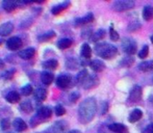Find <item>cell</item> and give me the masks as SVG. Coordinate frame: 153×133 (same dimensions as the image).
<instances>
[{"label": "cell", "mask_w": 153, "mask_h": 133, "mask_svg": "<svg viewBox=\"0 0 153 133\" xmlns=\"http://www.w3.org/2000/svg\"><path fill=\"white\" fill-rule=\"evenodd\" d=\"M81 56L85 59H89L92 56V49L89 44H83L81 47Z\"/></svg>", "instance_id": "cell-23"}, {"label": "cell", "mask_w": 153, "mask_h": 133, "mask_svg": "<svg viewBox=\"0 0 153 133\" xmlns=\"http://www.w3.org/2000/svg\"><path fill=\"white\" fill-rule=\"evenodd\" d=\"M150 102L153 103V96H152V97H150Z\"/></svg>", "instance_id": "cell-45"}, {"label": "cell", "mask_w": 153, "mask_h": 133, "mask_svg": "<svg viewBox=\"0 0 153 133\" xmlns=\"http://www.w3.org/2000/svg\"><path fill=\"white\" fill-rule=\"evenodd\" d=\"M122 48L125 53L132 55L137 52V43H135V41L133 40V38H125L122 42Z\"/></svg>", "instance_id": "cell-4"}, {"label": "cell", "mask_w": 153, "mask_h": 133, "mask_svg": "<svg viewBox=\"0 0 153 133\" xmlns=\"http://www.w3.org/2000/svg\"><path fill=\"white\" fill-rule=\"evenodd\" d=\"M19 2H16V1H12V0H5V1L2 2V7L5 12L7 13H12L16 10V7L19 5Z\"/></svg>", "instance_id": "cell-14"}, {"label": "cell", "mask_w": 153, "mask_h": 133, "mask_svg": "<svg viewBox=\"0 0 153 133\" xmlns=\"http://www.w3.org/2000/svg\"><path fill=\"white\" fill-rule=\"evenodd\" d=\"M141 98H142V87L139 86V85H135V86L132 87V89L129 93L128 100L131 103H135V102H139L141 100Z\"/></svg>", "instance_id": "cell-7"}, {"label": "cell", "mask_w": 153, "mask_h": 133, "mask_svg": "<svg viewBox=\"0 0 153 133\" xmlns=\"http://www.w3.org/2000/svg\"><path fill=\"white\" fill-rule=\"evenodd\" d=\"M15 72H16V71L15 70H10V71H7V72L5 73V74H4V78L5 79H12L13 78V76H14V74H15Z\"/></svg>", "instance_id": "cell-39"}, {"label": "cell", "mask_w": 153, "mask_h": 133, "mask_svg": "<svg viewBox=\"0 0 153 133\" xmlns=\"http://www.w3.org/2000/svg\"><path fill=\"white\" fill-rule=\"evenodd\" d=\"M10 120L8 119H3L0 123V127H1L2 130H7L10 128Z\"/></svg>", "instance_id": "cell-37"}, {"label": "cell", "mask_w": 153, "mask_h": 133, "mask_svg": "<svg viewBox=\"0 0 153 133\" xmlns=\"http://www.w3.org/2000/svg\"><path fill=\"white\" fill-rule=\"evenodd\" d=\"M69 133H81V132L79 131V130H71Z\"/></svg>", "instance_id": "cell-43"}, {"label": "cell", "mask_w": 153, "mask_h": 133, "mask_svg": "<svg viewBox=\"0 0 153 133\" xmlns=\"http://www.w3.org/2000/svg\"><path fill=\"white\" fill-rule=\"evenodd\" d=\"M43 68L48 69V70H55L59 66V63L56 59H48V61L43 63Z\"/></svg>", "instance_id": "cell-26"}, {"label": "cell", "mask_w": 153, "mask_h": 133, "mask_svg": "<svg viewBox=\"0 0 153 133\" xmlns=\"http://www.w3.org/2000/svg\"><path fill=\"white\" fill-rule=\"evenodd\" d=\"M2 68H4V63L0 59V69H2Z\"/></svg>", "instance_id": "cell-44"}, {"label": "cell", "mask_w": 153, "mask_h": 133, "mask_svg": "<svg viewBox=\"0 0 153 133\" xmlns=\"http://www.w3.org/2000/svg\"><path fill=\"white\" fill-rule=\"evenodd\" d=\"M13 126H14L15 130L18 131V132H23L27 129L26 123H25L22 119H20V117H17V119L14 120V122H13Z\"/></svg>", "instance_id": "cell-13"}, {"label": "cell", "mask_w": 153, "mask_h": 133, "mask_svg": "<svg viewBox=\"0 0 153 133\" xmlns=\"http://www.w3.org/2000/svg\"><path fill=\"white\" fill-rule=\"evenodd\" d=\"M32 86H31V84H26V85H24V86L21 89V93H22V95L23 96H29V95H31V93H32Z\"/></svg>", "instance_id": "cell-33"}, {"label": "cell", "mask_w": 153, "mask_h": 133, "mask_svg": "<svg viewBox=\"0 0 153 133\" xmlns=\"http://www.w3.org/2000/svg\"><path fill=\"white\" fill-rule=\"evenodd\" d=\"M148 53H149V47H148L147 45H145V46L142 48V50L139 52V57L140 58H146V57L148 56Z\"/></svg>", "instance_id": "cell-34"}, {"label": "cell", "mask_w": 153, "mask_h": 133, "mask_svg": "<svg viewBox=\"0 0 153 133\" xmlns=\"http://www.w3.org/2000/svg\"><path fill=\"white\" fill-rule=\"evenodd\" d=\"M51 115H52V110H51V108L46 107V106H43V107H40V108L38 109V113H36V117L41 119V121H46V120L50 119Z\"/></svg>", "instance_id": "cell-8"}, {"label": "cell", "mask_w": 153, "mask_h": 133, "mask_svg": "<svg viewBox=\"0 0 153 133\" xmlns=\"http://www.w3.org/2000/svg\"><path fill=\"white\" fill-rule=\"evenodd\" d=\"M72 78L68 74H62L56 78V85L61 89H67L71 85Z\"/></svg>", "instance_id": "cell-5"}, {"label": "cell", "mask_w": 153, "mask_h": 133, "mask_svg": "<svg viewBox=\"0 0 153 133\" xmlns=\"http://www.w3.org/2000/svg\"><path fill=\"white\" fill-rule=\"evenodd\" d=\"M13 30H14V25H13L12 22H6L0 25V35L1 36L8 35V34L12 33Z\"/></svg>", "instance_id": "cell-10"}, {"label": "cell", "mask_w": 153, "mask_h": 133, "mask_svg": "<svg viewBox=\"0 0 153 133\" xmlns=\"http://www.w3.org/2000/svg\"><path fill=\"white\" fill-rule=\"evenodd\" d=\"M34 98L38 101H44L47 98V91L44 87H38L34 92Z\"/></svg>", "instance_id": "cell-19"}, {"label": "cell", "mask_w": 153, "mask_h": 133, "mask_svg": "<svg viewBox=\"0 0 153 133\" xmlns=\"http://www.w3.org/2000/svg\"><path fill=\"white\" fill-rule=\"evenodd\" d=\"M139 70L142 71V72H149L153 69V61H143L139 65Z\"/></svg>", "instance_id": "cell-24"}, {"label": "cell", "mask_w": 153, "mask_h": 133, "mask_svg": "<svg viewBox=\"0 0 153 133\" xmlns=\"http://www.w3.org/2000/svg\"><path fill=\"white\" fill-rule=\"evenodd\" d=\"M55 113H56V115L61 117V115H64L66 113V109L62 105H56V107H55Z\"/></svg>", "instance_id": "cell-38"}, {"label": "cell", "mask_w": 153, "mask_h": 133, "mask_svg": "<svg viewBox=\"0 0 153 133\" xmlns=\"http://www.w3.org/2000/svg\"><path fill=\"white\" fill-rule=\"evenodd\" d=\"M107 108H108V104H107L106 102H103L102 105H101V113L104 115V113L107 111Z\"/></svg>", "instance_id": "cell-41"}, {"label": "cell", "mask_w": 153, "mask_h": 133, "mask_svg": "<svg viewBox=\"0 0 153 133\" xmlns=\"http://www.w3.org/2000/svg\"><path fill=\"white\" fill-rule=\"evenodd\" d=\"M79 96H80V95H79L78 93H73L72 95L70 96V100H71V102H73V103L76 102V101L78 100Z\"/></svg>", "instance_id": "cell-40"}, {"label": "cell", "mask_w": 153, "mask_h": 133, "mask_svg": "<svg viewBox=\"0 0 153 133\" xmlns=\"http://www.w3.org/2000/svg\"><path fill=\"white\" fill-rule=\"evenodd\" d=\"M133 63H134V59L132 58V57H125V58H123L122 59V61H121V65L122 66H131L133 65Z\"/></svg>", "instance_id": "cell-32"}, {"label": "cell", "mask_w": 153, "mask_h": 133, "mask_svg": "<svg viewBox=\"0 0 153 133\" xmlns=\"http://www.w3.org/2000/svg\"><path fill=\"white\" fill-rule=\"evenodd\" d=\"M36 54V50L34 48H27L24 49V50H21L20 52L18 53L19 57H21L22 59H25V61H28V59H31L32 57Z\"/></svg>", "instance_id": "cell-11"}, {"label": "cell", "mask_w": 153, "mask_h": 133, "mask_svg": "<svg viewBox=\"0 0 153 133\" xmlns=\"http://www.w3.org/2000/svg\"><path fill=\"white\" fill-rule=\"evenodd\" d=\"M90 66L92 68V70H94L95 72H102L105 69V65L102 61H99V59H95L90 63Z\"/></svg>", "instance_id": "cell-17"}, {"label": "cell", "mask_w": 153, "mask_h": 133, "mask_svg": "<svg viewBox=\"0 0 153 133\" xmlns=\"http://www.w3.org/2000/svg\"><path fill=\"white\" fill-rule=\"evenodd\" d=\"M151 42H152V43H153V35H152V36H151Z\"/></svg>", "instance_id": "cell-46"}, {"label": "cell", "mask_w": 153, "mask_h": 133, "mask_svg": "<svg viewBox=\"0 0 153 133\" xmlns=\"http://www.w3.org/2000/svg\"><path fill=\"white\" fill-rule=\"evenodd\" d=\"M67 127H68V125H67V123L64 121L57 122V123L54 124V129L56 130V132H59V133L65 132L67 130Z\"/></svg>", "instance_id": "cell-31"}, {"label": "cell", "mask_w": 153, "mask_h": 133, "mask_svg": "<svg viewBox=\"0 0 153 133\" xmlns=\"http://www.w3.org/2000/svg\"><path fill=\"white\" fill-rule=\"evenodd\" d=\"M109 36H111V40L115 41V42L119 40V33L115 30L114 26H111V28H109Z\"/></svg>", "instance_id": "cell-35"}, {"label": "cell", "mask_w": 153, "mask_h": 133, "mask_svg": "<svg viewBox=\"0 0 153 133\" xmlns=\"http://www.w3.org/2000/svg\"><path fill=\"white\" fill-rule=\"evenodd\" d=\"M108 129L115 133H127L128 132L127 128L125 127L123 124H119V123L111 124V125L108 126Z\"/></svg>", "instance_id": "cell-15"}, {"label": "cell", "mask_w": 153, "mask_h": 133, "mask_svg": "<svg viewBox=\"0 0 153 133\" xmlns=\"http://www.w3.org/2000/svg\"><path fill=\"white\" fill-rule=\"evenodd\" d=\"M95 52L101 58L111 59L118 54V49L116 46L108 43H99L95 47Z\"/></svg>", "instance_id": "cell-2"}, {"label": "cell", "mask_w": 153, "mask_h": 133, "mask_svg": "<svg viewBox=\"0 0 153 133\" xmlns=\"http://www.w3.org/2000/svg\"><path fill=\"white\" fill-rule=\"evenodd\" d=\"M143 18L146 21H151L153 19V7L150 5H146L143 10Z\"/></svg>", "instance_id": "cell-22"}, {"label": "cell", "mask_w": 153, "mask_h": 133, "mask_svg": "<svg viewBox=\"0 0 153 133\" xmlns=\"http://www.w3.org/2000/svg\"><path fill=\"white\" fill-rule=\"evenodd\" d=\"M32 104L30 101H24L23 103L20 104V110L25 113H30L32 111Z\"/></svg>", "instance_id": "cell-29"}, {"label": "cell", "mask_w": 153, "mask_h": 133, "mask_svg": "<svg viewBox=\"0 0 153 133\" xmlns=\"http://www.w3.org/2000/svg\"><path fill=\"white\" fill-rule=\"evenodd\" d=\"M143 117V112H142L140 109H134V110L131 111V113L129 115V122L130 123H135V122H137L139 120H141V117Z\"/></svg>", "instance_id": "cell-20"}, {"label": "cell", "mask_w": 153, "mask_h": 133, "mask_svg": "<svg viewBox=\"0 0 153 133\" xmlns=\"http://www.w3.org/2000/svg\"><path fill=\"white\" fill-rule=\"evenodd\" d=\"M99 84V79L96 75H89V77L87 78V80L83 82L82 86L85 89H91L96 87Z\"/></svg>", "instance_id": "cell-9"}, {"label": "cell", "mask_w": 153, "mask_h": 133, "mask_svg": "<svg viewBox=\"0 0 153 133\" xmlns=\"http://www.w3.org/2000/svg\"><path fill=\"white\" fill-rule=\"evenodd\" d=\"M89 77V73H88L87 70H82L78 73V75L76 76V81L79 83V84H83L87 78Z\"/></svg>", "instance_id": "cell-30"}, {"label": "cell", "mask_w": 153, "mask_h": 133, "mask_svg": "<svg viewBox=\"0 0 153 133\" xmlns=\"http://www.w3.org/2000/svg\"><path fill=\"white\" fill-rule=\"evenodd\" d=\"M97 110V103L94 98H88L81 102L78 108V119L82 124H88L94 119Z\"/></svg>", "instance_id": "cell-1"}, {"label": "cell", "mask_w": 153, "mask_h": 133, "mask_svg": "<svg viewBox=\"0 0 153 133\" xmlns=\"http://www.w3.org/2000/svg\"><path fill=\"white\" fill-rule=\"evenodd\" d=\"M22 40L18 36H13V38H8L6 41V46L10 50L12 51H16V50H19V49L22 47Z\"/></svg>", "instance_id": "cell-6"}, {"label": "cell", "mask_w": 153, "mask_h": 133, "mask_svg": "<svg viewBox=\"0 0 153 133\" xmlns=\"http://www.w3.org/2000/svg\"><path fill=\"white\" fill-rule=\"evenodd\" d=\"M53 79H54V76H53L52 73L46 72V71L41 73V81H42V83H44L45 85L51 84Z\"/></svg>", "instance_id": "cell-16"}, {"label": "cell", "mask_w": 153, "mask_h": 133, "mask_svg": "<svg viewBox=\"0 0 153 133\" xmlns=\"http://www.w3.org/2000/svg\"><path fill=\"white\" fill-rule=\"evenodd\" d=\"M143 133H153V124H150Z\"/></svg>", "instance_id": "cell-42"}, {"label": "cell", "mask_w": 153, "mask_h": 133, "mask_svg": "<svg viewBox=\"0 0 153 133\" xmlns=\"http://www.w3.org/2000/svg\"><path fill=\"white\" fill-rule=\"evenodd\" d=\"M2 44V40H0V45H1Z\"/></svg>", "instance_id": "cell-47"}, {"label": "cell", "mask_w": 153, "mask_h": 133, "mask_svg": "<svg viewBox=\"0 0 153 133\" xmlns=\"http://www.w3.org/2000/svg\"><path fill=\"white\" fill-rule=\"evenodd\" d=\"M5 99L8 103H10V104H15V103H17V102L20 101V95L15 91L8 92L7 95H6V97H5Z\"/></svg>", "instance_id": "cell-18"}, {"label": "cell", "mask_w": 153, "mask_h": 133, "mask_svg": "<svg viewBox=\"0 0 153 133\" xmlns=\"http://www.w3.org/2000/svg\"><path fill=\"white\" fill-rule=\"evenodd\" d=\"M105 36V30L104 29H99L98 31H96L95 33H92L91 41L92 42H99Z\"/></svg>", "instance_id": "cell-28"}, {"label": "cell", "mask_w": 153, "mask_h": 133, "mask_svg": "<svg viewBox=\"0 0 153 133\" xmlns=\"http://www.w3.org/2000/svg\"><path fill=\"white\" fill-rule=\"evenodd\" d=\"M55 36V33L53 30H50L48 31V33H45L43 34H41V35L38 36V40L40 41V42L44 43V42H47V41L51 40V38H53Z\"/></svg>", "instance_id": "cell-27"}, {"label": "cell", "mask_w": 153, "mask_h": 133, "mask_svg": "<svg viewBox=\"0 0 153 133\" xmlns=\"http://www.w3.org/2000/svg\"><path fill=\"white\" fill-rule=\"evenodd\" d=\"M72 44H73V42L70 38H62V40H59V42H57V47H59V49H62V50H65V49L70 48V47L72 46Z\"/></svg>", "instance_id": "cell-25"}, {"label": "cell", "mask_w": 153, "mask_h": 133, "mask_svg": "<svg viewBox=\"0 0 153 133\" xmlns=\"http://www.w3.org/2000/svg\"><path fill=\"white\" fill-rule=\"evenodd\" d=\"M134 1L132 0H119L113 4V8L116 12H125L134 7Z\"/></svg>", "instance_id": "cell-3"}, {"label": "cell", "mask_w": 153, "mask_h": 133, "mask_svg": "<svg viewBox=\"0 0 153 133\" xmlns=\"http://www.w3.org/2000/svg\"><path fill=\"white\" fill-rule=\"evenodd\" d=\"M93 20H94V15L92 13H90V14H88L87 16L82 17V18L76 19L75 20V26H82V25L89 24Z\"/></svg>", "instance_id": "cell-12"}, {"label": "cell", "mask_w": 153, "mask_h": 133, "mask_svg": "<svg viewBox=\"0 0 153 133\" xmlns=\"http://www.w3.org/2000/svg\"><path fill=\"white\" fill-rule=\"evenodd\" d=\"M140 28H141V23L140 22H133L128 25L129 31H137V30H139Z\"/></svg>", "instance_id": "cell-36"}, {"label": "cell", "mask_w": 153, "mask_h": 133, "mask_svg": "<svg viewBox=\"0 0 153 133\" xmlns=\"http://www.w3.org/2000/svg\"><path fill=\"white\" fill-rule=\"evenodd\" d=\"M69 6H70V2L65 1V2H62V3L59 4V5L54 6V7L51 10V13H52L53 15H59V14H61L62 10H66L67 7H69Z\"/></svg>", "instance_id": "cell-21"}]
</instances>
